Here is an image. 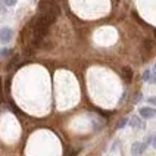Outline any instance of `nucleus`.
I'll return each instance as SVG.
<instances>
[{
  "mask_svg": "<svg viewBox=\"0 0 156 156\" xmlns=\"http://www.w3.org/2000/svg\"><path fill=\"white\" fill-rule=\"evenodd\" d=\"M3 100V94H2V81H0V102Z\"/></svg>",
  "mask_w": 156,
  "mask_h": 156,
  "instance_id": "obj_11",
  "label": "nucleus"
},
{
  "mask_svg": "<svg viewBox=\"0 0 156 156\" xmlns=\"http://www.w3.org/2000/svg\"><path fill=\"white\" fill-rule=\"evenodd\" d=\"M144 150H146V144H144V143H134L133 147H131V155L140 156L144 153Z\"/></svg>",
  "mask_w": 156,
  "mask_h": 156,
  "instance_id": "obj_2",
  "label": "nucleus"
},
{
  "mask_svg": "<svg viewBox=\"0 0 156 156\" xmlns=\"http://www.w3.org/2000/svg\"><path fill=\"white\" fill-rule=\"evenodd\" d=\"M152 72H153V75L156 77V63H155V66H153V69H152Z\"/></svg>",
  "mask_w": 156,
  "mask_h": 156,
  "instance_id": "obj_12",
  "label": "nucleus"
},
{
  "mask_svg": "<svg viewBox=\"0 0 156 156\" xmlns=\"http://www.w3.org/2000/svg\"><path fill=\"white\" fill-rule=\"evenodd\" d=\"M140 115H141V118H144V119H150V118H153L156 115V111L153 108H141V109H140Z\"/></svg>",
  "mask_w": 156,
  "mask_h": 156,
  "instance_id": "obj_3",
  "label": "nucleus"
},
{
  "mask_svg": "<svg viewBox=\"0 0 156 156\" xmlns=\"http://www.w3.org/2000/svg\"><path fill=\"white\" fill-rule=\"evenodd\" d=\"M77 155H78V150H75V152H72L69 156H77Z\"/></svg>",
  "mask_w": 156,
  "mask_h": 156,
  "instance_id": "obj_13",
  "label": "nucleus"
},
{
  "mask_svg": "<svg viewBox=\"0 0 156 156\" xmlns=\"http://www.w3.org/2000/svg\"><path fill=\"white\" fill-rule=\"evenodd\" d=\"M153 146H155V149H156V139L153 140Z\"/></svg>",
  "mask_w": 156,
  "mask_h": 156,
  "instance_id": "obj_14",
  "label": "nucleus"
},
{
  "mask_svg": "<svg viewBox=\"0 0 156 156\" xmlns=\"http://www.w3.org/2000/svg\"><path fill=\"white\" fill-rule=\"evenodd\" d=\"M12 37H13V31L8 28V27H5V28H2L0 30V43L3 44H8L10 40H12Z\"/></svg>",
  "mask_w": 156,
  "mask_h": 156,
  "instance_id": "obj_1",
  "label": "nucleus"
},
{
  "mask_svg": "<svg viewBox=\"0 0 156 156\" xmlns=\"http://www.w3.org/2000/svg\"><path fill=\"white\" fill-rule=\"evenodd\" d=\"M122 77L125 80V83H131V80H133V69L128 68V66H125L122 69Z\"/></svg>",
  "mask_w": 156,
  "mask_h": 156,
  "instance_id": "obj_4",
  "label": "nucleus"
},
{
  "mask_svg": "<svg viewBox=\"0 0 156 156\" xmlns=\"http://www.w3.org/2000/svg\"><path fill=\"white\" fill-rule=\"evenodd\" d=\"M147 102H149L150 105H155V106H156V97H149Z\"/></svg>",
  "mask_w": 156,
  "mask_h": 156,
  "instance_id": "obj_9",
  "label": "nucleus"
},
{
  "mask_svg": "<svg viewBox=\"0 0 156 156\" xmlns=\"http://www.w3.org/2000/svg\"><path fill=\"white\" fill-rule=\"evenodd\" d=\"M125 124H127V119H122V121H119V124H118V128H122Z\"/></svg>",
  "mask_w": 156,
  "mask_h": 156,
  "instance_id": "obj_10",
  "label": "nucleus"
},
{
  "mask_svg": "<svg viewBox=\"0 0 156 156\" xmlns=\"http://www.w3.org/2000/svg\"><path fill=\"white\" fill-rule=\"evenodd\" d=\"M130 122H131V127H134V128H143V127H144L139 116H133Z\"/></svg>",
  "mask_w": 156,
  "mask_h": 156,
  "instance_id": "obj_5",
  "label": "nucleus"
},
{
  "mask_svg": "<svg viewBox=\"0 0 156 156\" xmlns=\"http://www.w3.org/2000/svg\"><path fill=\"white\" fill-rule=\"evenodd\" d=\"M9 53H10V50H9V49H2V50H0V58H5V56H8Z\"/></svg>",
  "mask_w": 156,
  "mask_h": 156,
  "instance_id": "obj_7",
  "label": "nucleus"
},
{
  "mask_svg": "<svg viewBox=\"0 0 156 156\" xmlns=\"http://www.w3.org/2000/svg\"><path fill=\"white\" fill-rule=\"evenodd\" d=\"M18 61H19V58H18V56H15V58L10 61V63H9V69H10V68H13V66H15V63H16Z\"/></svg>",
  "mask_w": 156,
  "mask_h": 156,
  "instance_id": "obj_8",
  "label": "nucleus"
},
{
  "mask_svg": "<svg viewBox=\"0 0 156 156\" xmlns=\"http://www.w3.org/2000/svg\"><path fill=\"white\" fill-rule=\"evenodd\" d=\"M16 2L18 0H2V3H3L5 6H15Z\"/></svg>",
  "mask_w": 156,
  "mask_h": 156,
  "instance_id": "obj_6",
  "label": "nucleus"
}]
</instances>
